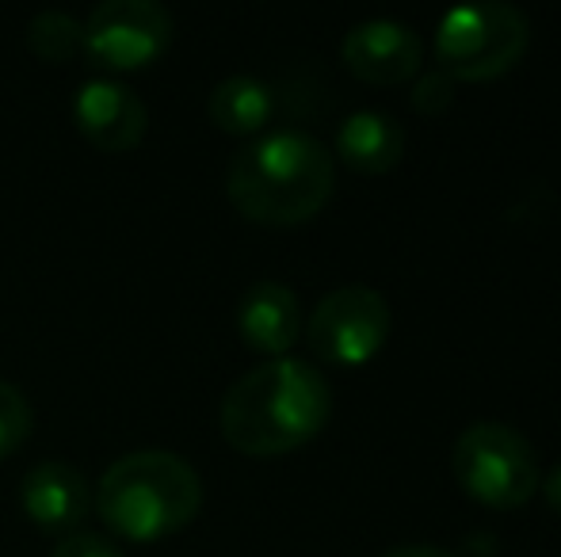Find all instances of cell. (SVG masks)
Segmentation results:
<instances>
[{"instance_id":"cell-3","label":"cell","mask_w":561,"mask_h":557,"mask_svg":"<svg viewBox=\"0 0 561 557\" xmlns=\"http://www.w3.org/2000/svg\"><path fill=\"white\" fill-rule=\"evenodd\" d=\"M92 504L112 535L126 543H157L199 515L203 477L187 459L161 446L130 451L104 469Z\"/></svg>"},{"instance_id":"cell-13","label":"cell","mask_w":561,"mask_h":557,"mask_svg":"<svg viewBox=\"0 0 561 557\" xmlns=\"http://www.w3.org/2000/svg\"><path fill=\"white\" fill-rule=\"evenodd\" d=\"M207 115L222 135L256 138L275 115V92L260 77L233 73L215 84L207 100Z\"/></svg>"},{"instance_id":"cell-18","label":"cell","mask_w":561,"mask_h":557,"mask_svg":"<svg viewBox=\"0 0 561 557\" xmlns=\"http://www.w3.org/2000/svg\"><path fill=\"white\" fill-rule=\"evenodd\" d=\"M382 557H458V554L447 550V546H436V543H405V546L386 550Z\"/></svg>"},{"instance_id":"cell-7","label":"cell","mask_w":561,"mask_h":557,"mask_svg":"<svg viewBox=\"0 0 561 557\" xmlns=\"http://www.w3.org/2000/svg\"><path fill=\"white\" fill-rule=\"evenodd\" d=\"M81 27L84 54L112 73L153 66L172 43V15L157 0H104Z\"/></svg>"},{"instance_id":"cell-1","label":"cell","mask_w":561,"mask_h":557,"mask_svg":"<svg viewBox=\"0 0 561 557\" xmlns=\"http://www.w3.org/2000/svg\"><path fill=\"white\" fill-rule=\"evenodd\" d=\"M333 417V386L306 359H267L226 390L218 428L237 454L279 459L325 431Z\"/></svg>"},{"instance_id":"cell-6","label":"cell","mask_w":561,"mask_h":557,"mask_svg":"<svg viewBox=\"0 0 561 557\" xmlns=\"http://www.w3.org/2000/svg\"><path fill=\"white\" fill-rule=\"evenodd\" d=\"M393 328V313L386 294L375 287H336L313 305L310 325H306V340L310 351L329 367H367L386 348Z\"/></svg>"},{"instance_id":"cell-14","label":"cell","mask_w":561,"mask_h":557,"mask_svg":"<svg viewBox=\"0 0 561 557\" xmlns=\"http://www.w3.org/2000/svg\"><path fill=\"white\" fill-rule=\"evenodd\" d=\"M27 46L35 50V58L61 66L84 50V27L69 12H38L27 23Z\"/></svg>"},{"instance_id":"cell-9","label":"cell","mask_w":561,"mask_h":557,"mask_svg":"<svg viewBox=\"0 0 561 557\" xmlns=\"http://www.w3.org/2000/svg\"><path fill=\"white\" fill-rule=\"evenodd\" d=\"M77 130L104 153H130L149 130V112L134 89L118 81H84L73 100Z\"/></svg>"},{"instance_id":"cell-15","label":"cell","mask_w":561,"mask_h":557,"mask_svg":"<svg viewBox=\"0 0 561 557\" xmlns=\"http://www.w3.org/2000/svg\"><path fill=\"white\" fill-rule=\"evenodd\" d=\"M31 428H35V413H31V402L23 397L20 386L0 379V459L15 454L23 443H27Z\"/></svg>"},{"instance_id":"cell-5","label":"cell","mask_w":561,"mask_h":557,"mask_svg":"<svg viewBox=\"0 0 561 557\" xmlns=\"http://www.w3.org/2000/svg\"><path fill=\"white\" fill-rule=\"evenodd\" d=\"M531 23L516 4H458L436 23V61L450 81H496L524 61Z\"/></svg>"},{"instance_id":"cell-8","label":"cell","mask_w":561,"mask_h":557,"mask_svg":"<svg viewBox=\"0 0 561 557\" xmlns=\"http://www.w3.org/2000/svg\"><path fill=\"white\" fill-rule=\"evenodd\" d=\"M340 58L352 77L363 84H405L421 73L424 43L409 23L401 20H363L340 43Z\"/></svg>"},{"instance_id":"cell-10","label":"cell","mask_w":561,"mask_h":557,"mask_svg":"<svg viewBox=\"0 0 561 557\" xmlns=\"http://www.w3.org/2000/svg\"><path fill=\"white\" fill-rule=\"evenodd\" d=\"M20 504L35 527L73 535L92 512V485L77 466L61 459H46L23 474Z\"/></svg>"},{"instance_id":"cell-11","label":"cell","mask_w":561,"mask_h":557,"mask_svg":"<svg viewBox=\"0 0 561 557\" xmlns=\"http://www.w3.org/2000/svg\"><path fill=\"white\" fill-rule=\"evenodd\" d=\"M237 333L244 348L267 359H283L302 340V302L279 279H260L241 294L237 305Z\"/></svg>"},{"instance_id":"cell-4","label":"cell","mask_w":561,"mask_h":557,"mask_svg":"<svg viewBox=\"0 0 561 557\" xmlns=\"http://www.w3.org/2000/svg\"><path fill=\"white\" fill-rule=\"evenodd\" d=\"M450 474L466 497L493 512L524 508L542 485L535 446L524 431L501 420H478L462 428L450 446Z\"/></svg>"},{"instance_id":"cell-12","label":"cell","mask_w":561,"mask_h":557,"mask_svg":"<svg viewBox=\"0 0 561 557\" xmlns=\"http://www.w3.org/2000/svg\"><path fill=\"white\" fill-rule=\"evenodd\" d=\"M405 127L386 112H352L336 130L333 153L359 176H382V172L398 169L405 156Z\"/></svg>"},{"instance_id":"cell-19","label":"cell","mask_w":561,"mask_h":557,"mask_svg":"<svg viewBox=\"0 0 561 557\" xmlns=\"http://www.w3.org/2000/svg\"><path fill=\"white\" fill-rule=\"evenodd\" d=\"M539 492H542V500H547V504H550V512L561 515V462H558L554 469H550L547 477H542Z\"/></svg>"},{"instance_id":"cell-2","label":"cell","mask_w":561,"mask_h":557,"mask_svg":"<svg viewBox=\"0 0 561 557\" xmlns=\"http://www.w3.org/2000/svg\"><path fill=\"white\" fill-rule=\"evenodd\" d=\"M336 192V156L306 130H272L237 149L226 169V195L237 214L287 230L325 210Z\"/></svg>"},{"instance_id":"cell-17","label":"cell","mask_w":561,"mask_h":557,"mask_svg":"<svg viewBox=\"0 0 561 557\" xmlns=\"http://www.w3.org/2000/svg\"><path fill=\"white\" fill-rule=\"evenodd\" d=\"M50 557H123V550H118L107 535H96V531H73V535H66L58 546H54Z\"/></svg>"},{"instance_id":"cell-16","label":"cell","mask_w":561,"mask_h":557,"mask_svg":"<svg viewBox=\"0 0 561 557\" xmlns=\"http://www.w3.org/2000/svg\"><path fill=\"white\" fill-rule=\"evenodd\" d=\"M409 104H413V112H421L424 119H439V115L455 104V81H450L444 69H424V73H416Z\"/></svg>"}]
</instances>
